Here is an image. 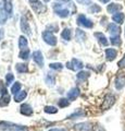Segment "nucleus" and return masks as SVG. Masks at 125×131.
<instances>
[{
    "mask_svg": "<svg viewBox=\"0 0 125 131\" xmlns=\"http://www.w3.org/2000/svg\"><path fill=\"white\" fill-rule=\"evenodd\" d=\"M0 130H11V131H26L27 128L23 126L14 125L7 121H0Z\"/></svg>",
    "mask_w": 125,
    "mask_h": 131,
    "instance_id": "nucleus-1",
    "label": "nucleus"
},
{
    "mask_svg": "<svg viewBox=\"0 0 125 131\" xmlns=\"http://www.w3.org/2000/svg\"><path fill=\"white\" fill-rule=\"evenodd\" d=\"M114 103H115V97L112 95V94L109 93L104 96V100H103L102 105H101V109L102 110H108Z\"/></svg>",
    "mask_w": 125,
    "mask_h": 131,
    "instance_id": "nucleus-2",
    "label": "nucleus"
},
{
    "mask_svg": "<svg viewBox=\"0 0 125 131\" xmlns=\"http://www.w3.org/2000/svg\"><path fill=\"white\" fill-rule=\"evenodd\" d=\"M43 38L48 45H50V46L57 45V38H55V36L49 31H45L43 33Z\"/></svg>",
    "mask_w": 125,
    "mask_h": 131,
    "instance_id": "nucleus-3",
    "label": "nucleus"
},
{
    "mask_svg": "<svg viewBox=\"0 0 125 131\" xmlns=\"http://www.w3.org/2000/svg\"><path fill=\"white\" fill-rule=\"evenodd\" d=\"M77 24L83 27H86V28H91L94 26V23H92L90 20H88L84 14H79L77 16Z\"/></svg>",
    "mask_w": 125,
    "mask_h": 131,
    "instance_id": "nucleus-4",
    "label": "nucleus"
},
{
    "mask_svg": "<svg viewBox=\"0 0 125 131\" xmlns=\"http://www.w3.org/2000/svg\"><path fill=\"white\" fill-rule=\"evenodd\" d=\"M66 67H67L68 69H71V70H73V71H77V70H80V69H83L84 63H83L80 60L74 58V59H72L70 62L66 63Z\"/></svg>",
    "mask_w": 125,
    "mask_h": 131,
    "instance_id": "nucleus-5",
    "label": "nucleus"
},
{
    "mask_svg": "<svg viewBox=\"0 0 125 131\" xmlns=\"http://www.w3.org/2000/svg\"><path fill=\"white\" fill-rule=\"evenodd\" d=\"M53 9H54V12L60 16V18H66V16L70 14V12H68V10L66 8H63L61 5H59V3H54Z\"/></svg>",
    "mask_w": 125,
    "mask_h": 131,
    "instance_id": "nucleus-6",
    "label": "nucleus"
},
{
    "mask_svg": "<svg viewBox=\"0 0 125 131\" xmlns=\"http://www.w3.org/2000/svg\"><path fill=\"white\" fill-rule=\"evenodd\" d=\"M114 85H115L116 90H122L125 86V73L121 72L116 75L115 81H114Z\"/></svg>",
    "mask_w": 125,
    "mask_h": 131,
    "instance_id": "nucleus-7",
    "label": "nucleus"
},
{
    "mask_svg": "<svg viewBox=\"0 0 125 131\" xmlns=\"http://www.w3.org/2000/svg\"><path fill=\"white\" fill-rule=\"evenodd\" d=\"M74 127L76 131H92V126L89 122H82V124L75 125Z\"/></svg>",
    "mask_w": 125,
    "mask_h": 131,
    "instance_id": "nucleus-8",
    "label": "nucleus"
},
{
    "mask_svg": "<svg viewBox=\"0 0 125 131\" xmlns=\"http://www.w3.org/2000/svg\"><path fill=\"white\" fill-rule=\"evenodd\" d=\"M21 30H22V32L24 33V34H26V35L31 34L30 24H29V22H27L26 18H24V16H22V18H21Z\"/></svg>",
    "mask_w": 125,
    "mask_h": 131,
    "instance_id": "nucleus-9",
    "label": "nucleus"
},
{
    "mask_svg": "<svg viewBox=\"0 0 125 131\" xmlns=\"http://www.w3.org/2000/svg\"><path fill=\"white\" fill-rule=\"evenodd\" d=\"M33 59L36 63H37L39 67H43L44 66V57H43V54L41 51L39 50H36L33 52Z\"/></svg>",
    "mask_w": 125,
    "mask_h": 131,
    "instance_id": "nucleus-10",
    "label": "nucleus"
},
{
    "mask_svg": "<svg viewBox=\"0 0 125 131\" xmlns=\"http://www.w3.org/2000/svg\"><path fill=\"white\" fill-rule=\"evenodd\" d=\"M108 31L111 34V36H120L121 28L116 25V24L111 23V24H109V26H108Z\"/></svg>",
    "mask_w": 125,
    "mask_h": 131,
    "instance_id": "nucleus-11",
    "label": "nucleus"
},
{
    "mask_svg": "<svg viewBox=\"0 0 125 131\" xmlns=\"http://www.w3.org/2000/svg\"><path fill=\"white\" fill-rule=\"evenodd\" d=\"M32 8L33 10L36 12V13H41V12H45L46 11V6L44 3L39 2V1H36L32 3Z\"/></svg>",
    "mask_w": 125,
    "mask_h": 131,
    "instance_id": "nucleus-12",
    "label": "nucleus"
},
{
    "mask_svg": "<svg viewBox=\"0 0 125 131\" xmlns=\"http://www.w3.org/2000/svg\"><path fill=\"white\" fill-rule=\"evenodd\" d=\"M107 10L109 13H112V14H115L120 12V10H122V6L119 5V3H110V5L108 6Z\"/></svg>",
    "mask_w": 125,
    "mask_h": 131,
    "instance_id": "nucleus-13",
    "label": "nucleus"
},
{
    "mask_svg": "<svg viewBox=\"0 0 125 131\" xmlns=\"http://www.w3.org/2000/svg\"><path fill=\"white\" fill-rule=\"evenodd\" d=\"M94 35H95V37L98 39V42L100 43V45H102V46H108L109 42H108L107 37L104 36V34H102V33H100V32H97V33H95Z\"/></svg>",
    "mask_w": 125,
    "mask_h": 131,
    "instance_id": "nucleus-14",
    "label": "nucleus"
},
{
    "mask_svg": "<svg viewBox=\"0 0 125 131\" xmlns=\"http://www.w3.org/2000/svg\"><path fill=\"white\" fill-rule=\"evenodd\" d=\"M116 55H118V51L115 50L114 48H107L106 49V57H107V60L109 61H112L115 59Z\"/></svg>",
    "mask_w": 125,
    "mask_h": 131,
    "instance_id": "nucleus-15",
    "label": "nucleus"
},
{
    "mask_svg": "<svg viewBox=\"0 0 125 131\" xmlns=\"http://www.w3.org/2000/svg\"><path fill=\"white\" fill-rule=\"evenodd\" d=\"M78 95H79V90L77 88H73L67 92V100L74 101L76 100V97H78Z\"/></svg>",
    "mask_w": 125,
    "mask_h": 131,
    "instance_id": "nucleus-16",
    "label": "nucleus"
},
{
    "mask_svg": "<svg viewBox=\"0 0 125 131\" xmlns=\"http://www.w3.org/2000/svg\"><path fill=\"white\" fill-rule=\"evenodd\" d=\"M124 19H125V14L123 12H118V13L112 15V20H113V22H115L116 24H122L124 22Z\"/></svg>",
    "mask_w": 125,
    "mask_h": 131,
    "instance_id": "nucleus-17",
    "label": "nucleus"
},
{
    "mask_svg": "<svg viewBox=\"0 0 125 131\" xmlns=\"http://www.w3.org/2000/svg\"><path fill=\"white\" fill-rule=\"evenodd\" d=\"M3 9L8 14H11L13 11V6H12L11 0H3Z\"/></svg>",
    "mask_w": 125,
    "mask_h": 131,
    "instance_id": "nucleus-18",
    "label": "nucleus"
},
{
    "mask_svg": "<svg viewBox=\"0 0 125 131\" xmlns=\"http://www.w3.org/2000/svg\"><path fill=\"white\" fill-rule=\"evenodd\" d=\"M21 113L23 115H25V116H31V115L33 114V109H32V107H31L30 105L23 104L21 106Z\"/></svg>",
    "mask_w": 125,
    "mask_h": 131,
    "instance_id": "nucleus-19",
    "label": "nucleus"
},
{
    "mask_svg": "<svg viewBox=\"0 0 125 131\" xmlns=\"http://www.w3.org/2000/svg\"><path fill=\"white\" fill-rule=\"evenodd\" d=\"M75 35H76V39H77L78 42H84V40L86 39V34H85V32L82 31V30H79V28H76Z\"/></svg>",
    "mask_w": 125,
    "mask_h": 131,
    "instance_id": "nucleus-20",
    "label": "nucleus"
},
{
    "mask_svg": "<svg viewBox=\"0 0 125 131\" xmlns=\"http://www.w3.org/2000/svg\"><path fill=\"white\" fill-rule=\"evenodd\" d=\"M19 47L21 48V50H24L27 47V39L25 36H20L19 38Z\"/></svg>",
    "mask_w": 125,
    "mask_h": 131,
    "instance_id": "nucleus-21",
    "label": "nucleus"
},
{
    "mask_svg": "<svg viewBox=\"0 0 125 131\" xmlns=\"http://www.w3.org/2000/svg\"><path fill=\"white\" fill-rule=\"evenodd\" d=\"M26 97V92L25 91H22V92H19L18 94H15L14 95V101L20 103V102L24 101V98Z\"/></svg>",
    "mask_w": 125,
    "mask_h": 131,
    "instance_id": "nucleus-22",
    "label": "nucleus"
},
{
    "mask_svg": "<svg viewBox=\"0 0 125 131\" xmlns=\"http://www.w3.org/2000/svg\"><path fill=\"white\" fill-rule=\"evenodd\" d=\"M10 102V96L8 94H3L2 97L0 98V106H7Z\"/></svg>",
    "mask_w": 125,
    "mask_h": 131,
    "instance_id": "nucleus-23",
    "label": "nucleus"
},
{
    "mask_svg": "<svg viewBox=\"0 0 125 131\" xmlns=\"http://www.w3.org/2000/svg\"><path fill=\"white\" fill-rule=\"evenodd\" d=\"M61 37L65 40H70L71 39V30L70 28H65L62 33H61Z\"/></svg>",
    "mask_w": 125,
    "mask_h": 131,
    "instance_id": "nucleus-24",
    "label": "nucleus"
},
{
    "mask_svg": "<svg viewBox=\"0 0 125 131\" xmlns=\"http://www.w3.org/2000/svg\"><path fill=\"white\" fill-rule=\"evenodd\" d=\"M88 77H89V72H87V71H79L77 73V79L80 81L86 80Z\"/></svg>",
    "mask_w": 125,
    "mask_h": 131,
    "instance_id": "nucleus-25",
    "label": "nucleus"
},
{
    "mask_svg": "<svg viewBox=\"0 0 125 131\" xmlns=\"http://www.w3.org/2000/svg\"><path fill=\"white\" fill-rule=\"evenodd\" d=\"M20 89H21V83H19V82H15V83L12 85V88H11V92L12 94H18L20 92Z\"/></svg>",
    "mask_w": 125,
    "mask_h": 131,
    "instance_id": "nucleus-26",
    "label": "nucleus"
},
{
    "mask_svg": "<svg viewBox=\"0 0 125 131\" xmlns=\"http://www.w3.org/2000/svg\"><path fill=\"white\" fill-rule=\"evenodd\" d=\"M110 39H111V44L113 45V46H120L121 45V37L120 36H111Z\"/></svg>",
    "mask_w": 125,
    "mask_h": 131,
    "instance_id": "nucleus-27",
    "label": "nucleus"
},
{
    "mask_svg": "<svg viewBox=\"0 0 125 131\" xmlns=\"http://www.w3.org/2000/svg\"><path fill=\"white\" fill-rule=\"evenodd\" d=\"M88 11L90 13H98V12L101 11V8L98 5H91V7H89V9H88Z\"/></svg>",
    "mask_w": 125,
    "mask_h": 131,
    "instance_id": "nucleus-28",
    "label": "nucleus"
},
{
    "mask_svg": "<svg viewBox=\"0 0 125 131\" xmlns=\"http://www.w3.org/2000/svg\"><path fill=\"white\" fill-rule=\"evenodd\" d=\"M17 70L20 73H24V72L27 71V67H26V64H24V63H18L17 64Z\"/></svg>",
    "mask_w": 125,
    "mask_h": 131,
    "instance_id": "nucleus-29",
    "label": "nucleus"
},
{
    "mask_svg": "<svg viewBox=\"0 0 125 131\" xmlns=\"http://www.w3.org/2000/svg\"><path fill=\"white\" fill-rule=\"evenodd\" d=\"M29 56H30V50L29 49H24V50H21V52H20V58L21 59H27L29 58Z\"/></svg>",
    "mask_w": 125,
    "mask_h": 131,
    "instance_id": "nucleus-30",
    "label": "nucleus"
},
{
    "mask_svg": "<svg viewBox=\"0 0 125 131\" xmlns=\"http://www.w3.org/2000/svg\"><path fill=\"white\" fill-rule=\"evenodd\" d=\"M44 110H45V113H47V114H55L58 112V109L53 107V106H46Z\"/></svg>",
    "mask_w": 125,
    "mask_h": 131,
    "instance_id": "nucleus-31",
    "label": "nucleus"
},
{
    "mask_svg": "<svg viewBox=\"0 0 125 131\" xmlns=\"http://www.w3.org/2000/svg\"><path fill=\"white\" fill-rule=\"evenodd\" d=\"M49 67L51 69H53V70H61V69L63 68V66H62V63H60V62H53V63H50Z\"/></svg>",
    "mask_w": 125,
    "mask_h": 131,
    "instance_id": "nucleus-32",
    "label": "nucleus"
},
{
    "mask_svg": "<svg viewBox=\"0 0 125 131\" xmlns=\"http://www.w3.org/2000/svg\"><path fill=\"white\" fill-rule=\"evenodd\" d=\"M13 80H14V77H13L12 73H8V74L6 75V84L7 85H10L12 82H13Z\"/></svg>",
    "mask_w": 125,
    "mask_h": 131,
    "instance_id": "nucleus-33",
    "label": "nucleus"
},
{
    "mask_svg": "<svg viewBox=\"0 0 125 131\" xmlns=\"http://www.w3.org/2000/svg\"><path fill=\"white\" fill-rule=\"evenodd\" d=\"M46 83L48 85H50V86H52V85H54V78L50 75V74H48L46 77Z\"/></svg>",
    "mask_w": 125,
    "mask_h": 131,
    "instance_id": "nucleus-34",
    "label": "nucleus"
},
{
    "mask_svg": "<svg viewBox=\"0 0 125 131\" xmlns=\"http://www.w3.org/2000/svg\"><path fill=\"white\" fill-rule=\"evenodd\" d=\"M59 107H66L68 105V102H67V98H61L59 101Z\"/></svg>",
    "mask_w": 125,
    "mask_h": 131,
    "instance_id": "nucleus-35",
    "label": "nucleus"
},
{
    "mask_svg": "<svg viewBox=\"0 0 125 131\" xmlns=\"http://www.w3.org/2000/svg\"><path fill=\"white\" fill-rule=\"evenodd\" d=\"M7 22V13L6 12H0V24H5Z\"/></svg>",
    "mask_w": 125,
    "mask_h": 131,
    "instance_id": "nucleus-36",
    "label": "nucleus"
},
{
    "mask_svg": "<svg viewBox=\"0 0 125 131\" xmlns=\"http://www.w3.org/2000/svg\"><path fill=\"white\" fill-rule=\"evenodd\" d=\"M83 115H84V113H83V112H79V113H74V114H72V115H71V116L68 117V118H70V119H73L74 117H79V116H83Z\"/></svg>",
    "mask_w": 125,
    "mask_h": 131,
    "instance_id": "nucleus-37",
    "label": "nucleus"
},
{
    "mask_svg": "<svg viewBox=\"0 0 125 131\" xmlns=\"http://www.w3.org/2000/svg\"><path fill=\"white\" fill-rule=\"evenodd\" d=\"M118 66H119L120 68H125V56H124L123 58H122V59H121V60L119 61Z\"/></svg>",
    "mask_w": 125,
    "mask_h": 131,
    "instance_id": "nucleus-38",
    "label": "nucleus"
},
{
    "mask_svg": "<svg viewBox=\"0 0 125 131\" xmlns=\"http://www.w3.org/2000/svg\"><path fill=\"white\" fill-rule=\"evenodd\" d=\"M78 3H82V5H89L91 2V0H76Z\"/></svg>",
    "mask_w": 125,
    "mask_h": 131,
    "instance_id": "nucleus-39",
    "label": "nucleus"
},
{
    "mask_svg": "<svg viewBox=\"0 0 125 131\" xmlns=\"http://www.w3.org/2000/svg\"><path fill=\"white\" fill-rule=\"evenodd\" d=\"M49 131H65V130H64V129H51Z\"/></svg>",
    "mask_w": 125,
    "mask_h": 131,
    "instance_id": "nucleus-40",
    "label": "nucleus"
},
{
    "mask_svg": "<svg viewBox=\"0 0 125 131\" xmlns=\"http://www.w3.org/2000/svg\"><path fill=\"white\" fill-rule=\"evenodd\" d=\"M2 36H3V31H2V30H0V40L2 39Z\"/></svg>",
    "mask_w": 125,
    "mask_h": 131,
    "instance_id": "nucleus-41",
    "label": "nucleus"
},
{
    "mask_svg": "<svg viewBox=\"0 0 125 131\" xmlns=\"http://www.w3.org/2000/svg\"><path fill=\"white\" fill-rule=\"evenodd\" d=\"M99 1H101L102 3H107V2L110 1V0H99Z\"/></svg>",
    "mask_w": 125,
    "mask_h": 131,
    "instance_id": "nucleus-42",
    "label": "nucleus"
},
{
    "mask_svg": "<svg viewBox=\"0 0 125 131\" xmlns=\"http://www.w3.org/2000/svg\"><path fill=\"white\" fill-rule=\"evenodd\" d=\"M30 1H31L32 3H33V2H36V1H38V0H30Z\"/></svg>",
    "mask_w": 125,
    "mask_h": 131,
    "instance_id": "nucleus-43",
    "label": "nucleus"
},
{
    "mask_svg": "<svg viewBox=\"0 0 125 131\" xmlns=\"http://www.w3.org/2000/svg\"><path fill=\"white\" fill-rule=\"evenodd\" d=\"M62 1H64V2H68L70 0H62Z\"/></svg>",
    "mask_w": 125,
    "mask_h": 131,
    "instance_id": "nucleus-44",
    "label": "nucleus"
}]
</instances>
